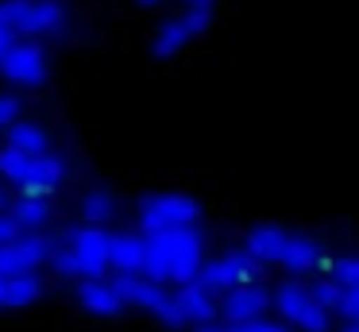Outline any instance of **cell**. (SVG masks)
<instances>
[{
	"label": "cell",
	"mask_w": 359,
	"mask_h": 332,
	"mask_svg": "<svg viewBox=\"0 0 359 332\" xmlns=\"http://www.w3.org/2000/svg\"><path fill=\"white\" fill-rule=\"evenodd\" d=\"M201 267H205V236L197 224L147 236L143 274H151L155 282H194Z\"/></svg>",
	"instance_id": "1"
},
{
	"label": "cell",
	"mask_w": 359,
	"mask_h": 332,
	"mask_svg": "<svg viewBox=\"0 0 359 332\" xmlns=\"http://www.w3.org/2000/svg\"><path fill=\"white\" fill-rule=\"evenodd\" d=\"M0 23L24 35L58 39L66 31V4L62 0H0Z\"/></svg>",
	"instance_id": "2"
},
{
	"label": "cell",
	"mask_w": 359,
	"mask_h": 332,
	"mask_svg": "<svg viewBox=\"0 0 359 332\" xmlns=\"http://www.w3.org/2000/svg\"><path fill=\"white\" fill-rule=\"evenodd\" d=\"M263 267L266 263L259 259V255H251L248 247H232V251L217 255V259H205V267L197 270V282H201L209 293L224 298V293L232 290V286H240V282H259Z\"/></svg>",
	"instance_id": "3"
},
{
	"label": "cell",
	"mask_w": 359,
	"mask_h": 332,
	"mask_svg": "<svg viewBox=\"0 0 359 332\" xmlns=\"http://www.w3.org/2000/svg\"><path fill=\"white\" fill-rule=\"evenodd\" d=\"M201 220V205L186 193H151L140 201V228L143 236L155 232H170V228H189Z\"/></svg>",
	"instance_id": "4"
},
{
	"label": "cell",
	"mask_w": 359,
	"mask_h": 332,
	"mask_svg": "<svg viewBox=\"0 0 359 332\" xmlns=\"http://www.w3.org/2000/svg\"><path fill=\"white\" fill-rule=\"evenodd\" d=\"M274 309L282 313V321L294 324L302 332H328V313L317 298H313L309 286L302 282H278L274 286Z\"/></svg>",
	"instance_id": "5"
},
{
	"label": "cell",
	"mask_w": 359,
	"mask_h": 332,
	"mask_svg": "<svg viewBox=\"0 0 359 332\" xmlns=\"http://www.w3.org/2000/svg\"><path fill=\"white\" fill-rule=\"evenodd\" d=\"M0 74H4V81L16 85V89H39L50 77L47 51H43L35 39H16V43L8 46V54L0 58Z\"/></svg>",
	"instance_id": "6"
},
{
	"label": "cell",
	"mask_w": 359,
	"mask_h": 332,
	"mask_svg": "<svg viewBox=\"0 0 359 332\" xmlns=\"http://www.w3.org/2000/svg\"><path fill=\"white\" fill-rule=\"evenodd\" d=\"M66 247L78 259L81 278H104V270L112 267V232H104V224H81V228H74Z\"/></svg>",
	"instance_id": "7"
},
{
	"label": "cell",
	"mask_w": 359,
	"mask_h": 332,
	"mask_svg": "<svg viewBox=\"0 0 359 332\" xmlns=\"http://www.w3.org/2000/svg\"><path fill=\"white\" fill-rule=\"evenodd\" d=\"M55 244L39 232H24L12 244H0V274H24V270H39L43 263H50Z\"/></svg>",
	"instance_id": "8"
},
{
	"label": "cell",
	"mask_w": 359,
	"mask_h": 332,
	"mask_svg": "<svg viewBox=\"0 0 359 332\" xmlns=\"http://www.w3.org/2000/svg\"><path fill=\"white\" fill-rule=\"evenodd\" d=\"M271 305H274V293H266L259 282H240L220 298V317H224L228 324H243V321L266 317Z\"/></svg>",
	"instance_id": "9"
},
{
	"label": "cell",
	"mask_w": 359,
	"mask_h": 332,
	"mask_svg": "<svg viewBox=\"0 0 359 332\" xmlns=\"http://www.w3.org/2000/svg\"><path fill=\"white\" fill-rule=\"evenodd\" d=\"M116 290H120V298L128 301V305H135V309H147V313H155V305L166 298V290H163V282H155L151 274H143V270H116Z\"/></svg>",
	"instance_id": "10"
},
{
	"label": "cell",
	"mask_w": 359,
	"mask_h": 332,
	"mask_svg": "<svg viewBox=\"0 0 359 332\" xmlns=\"http://www.w3.org/2000/svg\"><path fill=\"white\" fill-rule=\"evenodd\" d=\"M78 301H81V309L93 313V317H116V313H124V305H128V301L120 298L112 278H81Z\"/></svg>",
	"instance_id": "11"
},
{
	"label": "cell",
	"mask_w": 359,
	"mask_h": 332,
	"mask_svg": "<svg viewBox=\"0 0 359 332\" xmlns=\"http://www.w3.org/2000/svg\"><path fill=\"white\" fill-rule=\"evenodd\" d=\"M62 182H66V159L58 151H43V154H35L27 178L20 182V193H43V197H50Z\"/></svg>",
	"instance_id": "12"
},
{
	"label": "cell",
	"mask_w": 359,
	"mask_h": 332,
	"mask_svg": "<svg viewBox=\"0 0 359 332\" xmlns=\"http://www.w3.org/2000/svg\"><path fill=\"white\" fill-rule=\"evenodd\" d=\"M174 298H178L182 313H186V324H209V321H217V317H220L217 293H209L197 278H194V282H182Z\"/></svg>",
	"instance_id": "13"
},
{
	"label": "cell",
	"mask_w": 359,
	"mask_h": 332,
	"mask_svg": "<svg viewBox=\"0 0 359 332\" xmlns=\"http://www.w3.org/2000/svg\"><path fill=\"white\" fill-rule=\"evenodd\" d=\"M320 259H325V247H320L317 239L305 236V232H290L286 251H282L278 267H286L290 274H309V270L320 267Z\"/></svg>",
	"instance_id": "14"
},
{
	"label": "cell",
	"mask_w": 359,
	"mask_h": 332,
	"mask_svg": "<svg viewBox=\"0 0 359 332\" xmlns=\"http://www.w3.org/2000/svg\"><path fill=\"white\" fill-rule=\"evenodd\" d=\"M286 239H290L286 228H278V224H259V228L248 232V244H243V247H248L251 255H259L263 263H282Z\"/></svg>",
	"instance_id": "15"
},
{
	"label": "cell",
	"mask_w": 359,
	"mask_h": 332,
	"mask_svg": "<svg viewBox=\"0 0 359 332\" xmlns=\"http://www.w3.org/2000/svg\"><path fill=\"white\" fill-rule=\"evenodd\" d=\"M12 213L24 224V232H43L55 216V208H50V197H43V193H20L12 201Z\"/></svg>",
	"instance_id": "16"
},
{
	"label": "cell",
	"mask_w": 359,
	"mask_h": 332,
	"mask_svg": "<svg viewBox=\"0 0 359 332\" xmlns=\"http://www.w3.org/2000/svg\"><path fill=\"white\" fill-rule=\"evenodd\" d=\"M143 255H147V236H132V232L112 236V270H143Z\"/></svg>",
	"instance_id": "17"
},
{
	"label": "cell",
	"mask_w": 359,
	"mask_h": 332,
	"mask_svg": "<svg viewBox=\"0 0 359 332\" xmlns=\"http://www.w3.org/2000/svg\"><path fill=\"white\" fill-rule=\"evenodd\" d=\"M194 39V31H189V23L182 20H166L163 27L155 31V43H151V51L158 54V58H174L178 51H186V43Z\"/></svg>",
	"instance_id": "18"
},
{
	"label": "cell",
	"mask_w": 359,
	"mask_h": 332,
	"mask_svg": "<svg viewBox=\"0 0 359 332\" xmlns=\"http://www.w3.org/2000/svg\"><path fill=\"white\" fill-rule=\"evenodd\" d=\"M43 298V278L39 270H24V274H8V293H4V305L24 309L32 301Z\"/></svg>",
	"instance_id": "19"
},
{
	"label": "cell",
	"mask_w": 359,
	"mask_h": 332,
	"mask_svg": "<svg viewBox=\"0 0 359 332\" xmlns=\"http://www.w3.org/2000/svg\"><path fill=\"white\" fill-rule=\"evenodd\" d=\"M8 147H16V151H27V154L50 151L47 131H43L35 120H16V124H12V128H8Z\"/></svg>",
	"instance_id": "20"
},
{
	"label": "cell",
	"mask_w": 359,
	"mask_h": 332,
	"mask_svg": "<svg viewBox=\"0 0 359 332\" xmlns=\"http://www.w3.org/2000/svg\"><path fill=\"white\" fill-rule=\"evenodd\" d=\"M112 216H116V197H112L109 190H89L86 197H81V220L109 224Z\"/></svg>",
	"instance_id": "21"
},
{
	"label": "cell",
	"mask_w": 359,
	"mask_h": 332,
	"mask_svg": "<svg viewBox=\"0 0 359 332\" xmlns=\"http://www.w3.org/2000/svg\"><path fill=\"white\" fill-rule=\"evenodd\" d=\"M35 154L27 151H16V147H0V178H8L12 185H20L27 178V170H32Z\"/></svg>",
	"instance_id": "22"
},
{
	"label": "cell",
	"mask_w": 359,
	"mask_h": 332,
	"mask_svg": "<svg viewBox=\"0 0 359 332\" xmlns=\"http://www.w3.org/2000/svg\"><path fill=\"white\" fill-rule=\"evenodd\" d=\"M309 290H313V298H317L325 309H332V313H340V301H344V293H348L332 274H328V278H313Z\"/></svg>",
	"instance_id": "23"
},
{
	"label": "cell",
	"mask_w": 359,
	"mask_h": 332,
	"mask_svg": "<svg viewBox=\"0 0 359 332\" xmlns=\"http://www.w3.org/2000/svg\"><path fill=\"white\" fill-rule=\"evenodd\" d=\"M155 321H163L166 328H182V324H186V313H182V305H178V298H174V293H166L163 301H158L155 305Z\"/></svg>",
	"instance_id": "24"
},
{
	"label": "cell",
	"mask_w": 359,
	"mask_h": 332,
	"mask_svg": "<svg viewBox=\"0 0 359 332\" xmlns=\"http://www.w3.org/2000/svg\"><path fill=\"white\" fill-rule=\"evenodd\" d=\"M332 278L344 286V290H355L359 286V255H344V259H336Z\"/></svg>",
	"instance_id": "25"
},
{
	"label": "cell",
	"mask_w": 359,
	"mask_h": 332,
	"mask_svg": "<svg viewBox=\"0 0 359 332\" xmlns=\"http://www.w3.org/2000/svg\"><path fill=\"white\" fill-rule=\"evenodd\" d=\"M50 267H55V274H62V278H81L78 259H74L70 247H55V255H50Z\"/></svg>",
	"instance_id": "26"
},
{
	"label": "cell",
	"mask_w": 359,
	"mask_h": 332,
	"mask_svg": "<svg viewBox=\"0 0 359 332\" xmlns=\"http://www.w3.org/2000/svg\"><path fill=\"white\" fill-rule=\"evenodd\" d=\"M24 236V224L16 220L12 208H0V244H12V239Z\"/></svg>",
	"instance_id": "27"
},
{
	"label": "cell",
	"mask_w": 359,
	"mask_h": 332,
	"mask_svg": "<svg viewBox=\"0 0 359 332\" xmlns=\"http://www.w3.org/2000/svg\"><path fill=\"white\" fill-rule=\"evenodd\" d=\"M228 332H290L286 321H266V317H259V321H243V324H228Z\"/></svg>",
	"instance_id": "28"
},
{
	"label": "cell",
	"mask_w": 359,
	"mask_h": 332,
	"mask_svg": "<svg viewBox=\"0 0 359 332\" xmlns=\"http://www.w3.org/2000/svg\"><path fill=\"white\" fill-rule=\"evenodd\" d=\"M20 120V97L12 93H0V131H8Z\"/></svg>",
	"instance_id": "29"
},
{
	"label": "cell",
	"mask_w": 359,
	"mask_h": 332,
	"mask_svg": "<svg viewBox=\"0 0 359 332\" xmlns=\"http://www.w3.org/2000/svg\"><path fill=\"white\" fill-rule=\"evenodd\" d=\"M182 20L189 23V31H194V39H197V35H205V31H209L212 12H194V8H186V12H182Z\"/></svg>",
	"instance_id": "30"
},
{
	"label": "cell",
	"mask_w": 359,
	"mask_h": 332,
	"mask_svg": "<svg viewBox=\"0 0 359 332\" xmlns=\"http://www.w3.org/2000/svg\"><path fill=\"white\" fill-rule=\"evenodd\" d=\"M340 313L348 317V321H359V286H355V290H348V293H344Z\"/></svg>",
	"instance_id": "31"
},
{
	"label": "cell",
	"mask_w": 359,
	"mask_h": 332,
	"mask_svg": "<svg viewBox=\"0 0 359 332\" xmlns=\"http://www.w3.org/2000/svg\"><path fill=\"white\" fill-rule=\"evenodd\" d=\"M16 39H20L16 31H12V27H4V23H0V58H4V54H8V46L16 43Z\"/></svg>",
	"instance_id": "32"
},
{
	"label": "cell",
	"mask_w": 359,
	"mask_h": 332,
	"mask_svg": "<svg viewBox=\"0 0 359 332\" xmlns=\"http://www.w3.org/2000/svg\"><path fill=\"white\" fill-rule=\"evenodd\" d=\"M182 4L194 8V12H212V4H217V0H182Z\"/></svg>",
	"instance_id": "33"
},
{
	"label": "cell",
	"mask_w": 359,
	"mask_h": 332,
	"mask_svg": "<svg viewBox=\"0 0 359 332\" xmlns=\"http://www.w3.org/2000/svg\"><path fill=\"white\" fill-rule=\"evenodd\" d=\"M4 293H8V274H0V305H4Z\"/></svg>",
	"instance_id": "34"
},
{
	"label": "cell",
	"mask_w": 359,
	"mask_h": 332,
	"mask_svg": "<svg viewBox=\"0 0 359 332\" xmlns=\"http://www.w3.org/2000/svg\"><path fill=\"white\" fill-rule=\"evenodd\" d=\"M135 4H140V8H158L163 0H135Z\"/></svg>",
	"instance_id": "35"
},
{
	"label": "cell",
	"mask_w": 359,
	"mask_h": 332,
	"mask_svg": "<svg viewBox=\"0 0 359 332\" xmlns=\"http://www.w3.org/2000/svg\"><path fill=\"white\" fill-rule=\"evenodd\" d=\"M344 332H359V321H348V324H344Z\"/></svg>",
	"instance_id": "36"
},
{
	"label": "cell",
	"mask_w": 359,
	"mask_h": 332,
	"mask_svg": "<svg viewBox=\"0 0 359 332\" xmlns=\"http://www.w3.org/2000/svg\"><path fill=\"white\" fill-rule=\"evenodd\" d=\"M4 201H8V197H4V190H0V208H4Z\"/></svg>",
	"instance_id": "37"
}]
</instances>
